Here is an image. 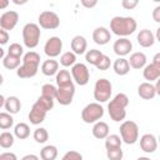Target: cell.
<instances>
[{"label": "cell", "mask_w": 160, "mask_h": 160, "mask_svg": "<svg viewBox=\"0 0 160 160\" xmlns=\"http://www.w3.org/2000/svg\"><path fill=\"white\" fill-rule=\"evenodd\" d=\"M146 55L141 51H136V52H132L130 55V59H129V64H130V68L132 69H144L146 66Z\"/></svg>", "instance_id": "44dd1931"}, {"label": "cell", "mask_w": 160, "mask_h": 160, "mask_svg": "<svg viewBox=\"0 0 160 160\" xmlns=\"http://www.w3.org/2000/svg\"><path fill=\"white\" fill-rule=\"evenodd\" d=\"M71 76L75 80V82L80 86H84L89 82L90 80V72L89 69L85 64L82 62H76L72 68H71Z\"/></svg>", "instance_id": "30bf717a"}, {"label": "cell", "mask_w": 160, "mask_h": 160, "mask_svg": "<svg viewBox=\"0 0 160 160\" xmlns=\"http://www.w3.org/2000/svg\"><path fill=\"white\" fill-rule=\"evenodd\" d=\"M22 64L16 70V75L21 79H30L38 74L39 64H40V55L35 51H28L22 56Z\"/></svg>", "instance_id": "3957f363"}, {"label": "cell", "mask_w": 160, "mask_h": 160, "mask_svg": "<svg viewBox=\"0 0 160 160\" xmlns=\"http://www.w3.org/2000/svg\"><path fill=\"white\" fill-rule=\"evenodd\" d=\"M4 108H5L6 112H9L11 115L12 114H18L20 111V109H21V101H20V99L18 96H9L5 100Z\"/></svg>", "instance_id": "d4e9b609"}, {"label": "cell", "mask_w": 160, "mask_h": 160, "mask_svg": "<svg viewBox=\"0 0 160 160\" xmlns=\"http://www.w3.org/2000/svg\"><path fill=\"white\" fill-rule=\"evenodd\" d=\"M158 142L160 144V135H159V138H158Z\"/></svg>", "instance_id": "db71d44e"}, {"label": "cell", "mask_w": 160, "mask_h": 160, "mask_svg": "<svg viewBox=\"0 0 160 160\" xmlns=\"http://www.w3.org/2000/svg\"><path fill=\"white\" fill-rule=\"evenodd\" d=\"M110 65H111V60H110V58H109L108 55H102L101 59H100V61L98 62V65H96L95 68H96L98 70L104 71V70H108V69L110 68Z\"/></svg>", "instance_id": "f35d334b"}, {"label": "cell", "mask_w": 160, "mask_h": 160, "mask_svg": "<svg viewBox=\"0 0 160 160\" xmlns=\"http://www.w3.org/2000/svg\"><path fill=\"white\" fill-rule=\"evenodd\" d=\"M138 4H139L138 0H122V1H121V6H122L124 9H126V10H131V9L136 8Z\"/></svg>", "instance_id": "60d3db41"}, {"label": "cell", "mask_w": 160, "mask_h": 160, "mask_svg": "<svg viewBox=\"0 0 160 160\" xmlns=\"http://www.w3.org/2000/svg\"><path fill=\"white\" fill-rule=\"evenodd\" d=\"M142 76L145 80H148V82L158 80L160 78V65L156 62L148 64L142 70Z\"/></svg>", "instance_id": "d6986e66"}, {"label": "cell", "mask_w": 160, "mask_h": 160, "mask_svg": "<svg viewBox=\"0 0 160 160\" xmlns=\"http://www.w3.org/2000/svg\"><path fill=\"white\" fill-rule=\"evenodd\" d=\"M136 160H151V159L148 158V156H140V158H138Z\"/></svg>", "instance_id": "f5cc1de1"}, {"label": "cell", "mask_w": 160, "mask_h": 160, "mask_svg": "<svg viewBox=\"0 0 160 160\" xmlns=\"http://www.w3.org/2000/svg\"><path fill=\"white\" fill-rule=\"evenodd\" d=\"M152 19H154V21L160 24V5L154 8V10H152Z\"/></svg>", "instance_id": "ee69618b"}, {"label": "cell", "mask_w": 160, "mask_h": 160, "mask_svg": "<svg viewBox=\"0 0 160 160\" xmlns=\"http://www.w3.org/2000/svg\"><path fill=\"white\" fill-rule=\"evenodd\" d=\"M14 125V118L11 116V114L2 111L0 112V129L1 130H8Z\"/></svg>", "instance_id": "d6a6232c"}, {"label": "cell", "mask_w": 160, "mask_h": 160, "mask_svg": "<svg viewBox=\"0 0 160 160\" xmlns=\"http://www.w3.org/2000/svg\"><path fill=\"white\" fill-rule=\"evenodd\" d=\"M138 28L136 20L131 16H114L110 20V30L112 34L120 36V38H126L135 32Z\"/></svg>", "instance_id": "7a4b0ae2"}, {"label": "cell", "mask_w": 160, "mask_h": 160, "mask_svg": "<svg viewBox=\"0 0 160 160\" xmlns=\"http://www.w3.org/2000/svg\"><path fill=\"white\" fill-rule=\"evenodd\" d=\"M112 50H114V52H115L119 58H124V56L129 55L130 51L132 50V42H131L128 38H119V39L114 42Z\"/></svg>", "instance_id": "5bb4252c"}, {"label": "cell", "mask_w": 160, "mask_h": 160, "mask_svg": "<svg viewBox=\"0 0 160 160\" xmlns=\"http://www.w3.org/2000/svg\"><path fill=\"white\" fill-rule=\"evenodd\" d=\"M158 139L152 134H144L140 138V148L144 152L151 154L158 149Z\"/></svg>", "instance_id": "9a60e30c"}, {"label": "cell", "mask_w": 160, "mask_h": 160, "mask_svg": "<svg viewBox=\"0 0 160 160\" xmlns=\"http://www.w3.org/2000/svg\"><path fill=\"white\" fill-rule=\"evenodd\" d=\"M136 40H138V42H139L140 46H142V48H150L155 42V35L152 34L151 30L142 29V30L139 31V34L136 36Z\"/></svg>", "instance_id": "e0dca14e"}, {"label": "cell", "mask_w": 160, "mask_h": 160, "mask_svg": "<svg viewBox=\"0 0 160 160\" xmlns=\"http://www.w3.org/2000/svg\"><path fill=\"white\" fill-rule=\"evenodd\" d=\"M8 4H9V1H8V0H1V2H0V9L6 8V6H8Z\"/></svg>", "instance_id": "f907efd6"}, {"label": "cell", "mask_w": 160, "mask_h": 160, "mask_svg": "<svg viewBox=\"0 0 160 160\" xmlns=\"http://www.w3.org/2000/svg\"><path fill=\"white\" fill-rule=\"evenodd\" d=\"M14 135L18 139H20V140L28 139L29 135H30V128H29V125L26 122H19V124H16L15 128H14Z\"/></svg>", "instance_id": "4316f807"}, {"label": "cell", "mask_w": 160, "mask_h": 160, "mask_svg": "<svg viewBox=\"0 0 160 160\" xmlns=\"http://www.w3.org/2000/svg\"><path fill=\"white\" fill-rule=\"evenodd\" d=\"M92 40L98 45H105L111 40V32L106 28L99 26L92 31Z\"/></svg>", "instance_id": "2e32d148"}, {"label": "cell", "mask_w": 160, "mask_h": 160, "mask_svg": "<svg viewBox=\"0 0 160 160\" xmlns=\"http://www.w3.org/2000/svg\"><path fill=\"white\" fill-rule=\"evenodd\" d=\"M81 5H82V6H85V8H88V9H91V8H94V6H96V5H98V1H96V0H92V1L82 0V1H81Z\"/></svg>", "instance_id": "f6af8a7d"}, {"label": "cell", "mask_w": 160, "mask_h": 160, "mask_svg": "<svg viewBox=\"0 0 160 160\" xmlns=\"http://www.w3.org/2000/svg\"><path fill=\"white\" fill-rule=\"evenodd\" d=\"M138 95L144 99V100H150V99H154L155 95H156V90H155V85H152L151 82H141L139 86H138Z\"/></svg>", "instance_id": "ac0fdd59"}, {"label": "cell", "mask_w": 160, "mask_h": 160, "mask_svg": "<svg viewBox=\"0 0 160 160\" xmlns=\"http://www.w3.org/2000/svg\"><path fill=\"white\" fill-rule=\"evenodd\" d=\"M106 156L109 160H121L124 156V152H122L121 148L111 149V150H106Z\"/></svg>", "instance_id": "74e56055"}, {"label": "cell", "mask_w": 160, "mask_h": 160, "mask_svg": "<svg viewBox=\"0 0 160 160\" xmlns=\"http://www.w3.org/2000/svg\"><path fill=\"white\" fill-rule=\"evenodd\" d=\"M18 21H19V14L16 11H14V10L5 11L0 16V28L6 31L12 30L16 26Z\"/></svg>", "instance_id": "4fadbf2b"}, {"label": "cell", "mask_w": 160, "mask_h": 160, "mask_svg": "<svg viewBox=\"0 0 160 160\" xmlns=\"http://www.w3.org/2000/svg\"><path fill=\"white\" fill-rule=\"evenodd\" d=\"M38 21H39V26L46 30H54L60 26V18L58 16L56 12L50 10H45L40 12Z\"/></svg>", "instance_id": "9c48e42d"}, {"label": "cell", "mask_w": 160, "mask_h": 160, "mask_svg": "<svg viewBox=\"0 0 160 160\" xmlns=\"http://www.w3.org/2000/svg\"><path fill=\"white\" fill-rule=\"evenodd\" d=\"M120 136L122 142L128 145H132L139 139V126L132 120H126L120 125Z\"/></svg>", "instance_id": "52a82bcc"}, {"label": "cell", "mask_w": 160, "mask_h": 160, "mask_svg": "<svg viewBox=\"0 0 160 160\" xmlns=\"http://www.w3.org/2000/svg\"><path fill=\"white\" fill-rule=\"evenodd\" d=\"M155 40H158L160 42V26L156 29V32H155Z\"/></svg>", "instance_id": "681fc988"}, {"label": "cell", "mask_w": 160, "mask_h": 160, "mask_svg": "<svg viewBox=\"0 0 160 160\" xmlns=\"http://www.w3.org/2000/svg\"><path fill=\"white\" fill-rule=\"evenodd\" d=\"M61 160H62V159H61Z\"/></svg>", "instance_id": "11a10c76"}, {"label": "cell", "mask_w": 160, "mask_h": 160, "mask_svg": "<svg viewBox=\"0 0 160 160\" xmlns=\"http://www.w3.org/2000/svg\"><path fill=\"white\" fill-rule=\"evenodd\" d=\"M9 38H10V36H9V32H8L6 30H2V29H1V30H0V44H1V45H5V44L9 41Z\"/></svg>", "instance_id": "7bdbcfd3"}, {"label": "cell", "mask_w": 160, "mask_h": 160, "mask_svg": "<svg viewBox=\"0 0 160 160\" xmlns=\"http://www.w3.org/2000/svg\"><path fill=\"white\" fill-rule=\"evenodd\" d=\"M0 160H18V156L14 152H1L0 154Z\"/></svg>", "instance_id": "b9f144b4"}, {"label": "cell", "mask_w": 160, "mask_h": 160, "mask_svg": "<svg viewBox=\"0 0 160 160\" xmlns=\"http://www.w3.org/2000/svg\"><path fill=\"white\" fill-rule=\"evenodd\" d=\"M62 160H82V155H81L79 151L69 150V151L65 152V155L62 156Z\"/></svg>", "instance_id": "ab89813d"}, {"label": "cell", "mask_w": 160, "mask_h": 160, "mask_svg": "<svg viewBox=\"0 0 160 160\" xmlns=\"http://www.w3.org/2000/svg\"><path fill=\"white\" fill-rule=\"evenodd\" d=\"M54 108V99L45 98V96H39L38 100L34 102L31 106V110L29 112V120L32 125H40L45 118L48 111H50Z\"/></svg>", "instance_id": "6da1fadb"}, {"label": "cell", "mask_w": 160, "mask_h": 160, "mask_svg": "<svg viewBox=\"0 0 160 160\" xmlns=\"http://www.w3.org/2000/svg\"><path fill=\"white\" fill-rule=\"evenodd\" d=\"M34 140L36 141V142H39V144H44V142H46L48 141V139H49V132H48V130L45 129V128H38V129H35L34 130Z\"/></svg>", "instance_id": "d590c367"}, {"label": "cell", "mask_w": 160, "mask_h": 160, "mask_svg": "<svg viewBox=\"0 0 160 160\" xmlns=\"http://www.w3.org/2000/svg\"><path fill=\"white\" fill-rule=\"evenodd\" d=\"M102 116H104V108L99 102H90L81 111V119L86 124H95Z\"/></svg>", "instance_id": "ba28073f"}, {"label": "cell", "mask_w": 160, "mask_h": 160, "mask_svg": "<svg viewBox=\"0 0 160 160\" xmlns=\"http://www.w3.org/2000/svg\"><path fill=\"white\" fill-rule=\"evenodd\" d=\"M41 36L40 26L35 22H28L22 28V41L24 45L29 49H34L38 46Z\"/></svg>", "instance_id": "5b68a950"}, {"label": "cell", "mask_w": 160, "mask_h": 160, "mask_svg": "<svg viewBox=\"0 0 160 160\" xmlns=\"http://www.w3.org/2000/svg\"><path fill=\"white\" fill-rule=\"evenodd\" d=\"M2 65H4V68H6L9 70H14V69L18 70L20 68V58L6 54L5 58L2 59Z\"/></svg>", "instance_id": "f546056e"}, {"label": "cell", "mask_w": 160, "mask_h": 160, "mask_svg": "<svg viewBox=\"0 0 160 160\" xmlns=\"http://www.w3.org/2000/svg\"><path fill=\"white\" fill-rule=\"evenodd\" d=\"M109 125L105 122V121H98V122H95L94 124V126H92V135H94V138H96V139H100V140H102V139H106L110 134H109Z\"/></svg>", "instance_id": "7402d4cb"}, {"label": "cell", "mask_w": 160, "mask_h": 160, "mask_svg": "<svg viewBox=\"0 0 160 160\" xmlns=\"http://www.w3.org/2000/svg\"><path fill=\"white\" fill-rule=\"evenodd\" d=\"M102 55H104V54H102L100 50L91 49V50H88V51H86V54H85V60H86L88 64L96 66L98 62L100 61V59H101Z\"/></svg>", "instance_id": "83f0119b"}, {"label": "cell", "mask_w": 160, "mask_h": 160, "mask_svg": "<svg viewBox=\"0 0 160 160\" xmlns=\"http://www.w3.org/2000/svg\"><path fill=\"white\" fill-rule=\"evenodd\" d=\"M60 64L64 68H69V66H74L76 64V55L72 51H66L64 54H61L60 56Z\"/></svg>", "instance_id": "1f68e13d"}, {"label": "cell", "mask_w": 160, "mask_h": 160, "mask_svg": "<svg viewBox=\"0 0 160 160\" xmlns=\"http://www.w3.org/2000/svg\"><path fill=\"white\" fill-rule=\"evenodd\" d=\"M70 46H71V51L75 55H81L88 49V41L82 35H76L72 38Z\"/></svg>", "instance_id": "ffe728a7"}, {"label": "cell", "mask_w": 160, "mask_h": 160, "mask_svg": "<svg viewBox=\"0 0 160 160\" xmlns=\"http://www.w3.org/2000/svg\"><path fill=\"white\" fill-rule=\"evenodd\" d=\"M62 50V41L59 36H51L46 40L44 45V52L49 59H54L60 55Z\"/></svg>", "instance_id": "7c38bea8"}, {"label": "cell", "mask_w": 160, "mask_h": 160, "mask_svg": "<svg viewBox=\"0 0 160 160\" xmlns=\"http://www.w3.org/2000/svg\"><path fill=\"white\" fill-rule=\"evenodd\" d=\"M14 145V134L9 131H2L0 134V146L2 149H9Z\"/></svg>", "instance_id": "836d02e7"}, {"label": "cell", "mask_w": 160, "mask_h": 160, "mask_svg": "<svg viewBox=\"0 0 160 160\" xmlns=\"http://www.w3.org/2000/svg\"><path fill=\"white\" fill-rule=\"evenodd\" d=\"M121 144H122L121 136H119V135H116V134H111V135H109V136L105 139V148H106V150L121 148Z\"/></svg>", "instance_id": "f1b7e54d"}, {"label": "cell", "mask_w": 160, "mask_h": 160, "mask_svg": "<svg viewBox=\"0 0 160 160\" xmlns=\"http://www.w3.org/2000/svg\"><path fill=\"white\" fill-rule=\"evenodd\" d=\"M75 95V85L74 82H70L68 85H62V86H58V94H56V101L60 105H70L72 102Z\"/></svg>", "instance_id": "8fae6325"}, {"label": "cell", "mask_w": 160, "mask_h": 160, "mask_svg": "<svg viewBox=\"0 0 160 160\" xmlns=\"http://www.w3.org/2000/svg\"><path fill=\"white\" fill-rule=\"evenodd\" d=\"M41 72L46 76H52L59 72V62L54 59H48L41 64Z\"/></svg>", "instance_id": "603a6c76"}, {"label": "cell", "mask_w": 160, "mask_h": 160, "mask_svg": "<svg viewBox=\"0 0 160 160\" xmlns=\"http://www.w3.org/2000/svg\"><path fill=\"white\" fill-rule=\"evenodd\" d=\"M5 96L4 95H0V108H2L4 105H5Z\"/></svg>", "instance_id": "816d5d0a"}, {"label": "cell", "mask_w": 160, "mask_h": 160, "mask_svg": "<svg viewBox=\"0 0 160 160\" xmlns=\"http://www.w3.org/2000/svg\"><path fill=\"white\" fill-rule=\"evenodd\" d=\"M155 90H156V95L160 96V78L156 80V84H155Z\"/></svg>", "instance_id": "c3c4849f"}, {"label": "cell", "mask_w": 160, "mask_h": 160, "mask_svg": "<svg viewBox=\"0 0 160 160\" xmlns=\"http://www.w3.org/2000/svg\"><path fill=\"white\" fill-rule=\"evenodd\" d=\"M20 160H40V158L38 155H35V154H28V155L22 156Z\"/></svg>", "instance_id": "bcb514c9"}, {"label": "cell", "mask_w": 160, "mask_h": 160, "mask_svg": "<svg viewBox=\"0 0 160 160\" xmlns=\"http://www.w3.org/2000/svg\"><path fill=\"white\" fill-rule=\"evenodd\" d=\"M41 160H55L58 158V148L55 145H45L40 151Z\"/></svg>", "instance_id": "484cf974"}, {"label": "cell", "mask_w": 160, "mask_h": 160, "mask_svg": "<svg viewBox=\"0 0 160 160\" xmlns=\"http://www.w3.org/2000/svg\"><path fill=\"white\" fill-rule=\"evenodd\" d=\"M56 94H58V88L54 86L52 84H44L41 86V95L42 96L56 100Z\"/></svg>", "instance_id": "e575fe53"}, {"label": "cell", "mask_w": 160, "mask_h": 160, "mask_svg": "<svg viewBox=\"0 0 160 160\" xmlns=\"http://www.w3.org/2000/svg\"><path fill=\"white\" fill-rule=\"evenodd\" d=\"M129 105V98L124 92H119L108 104V112L111 120L120 122L126 118V106Z\"/></svg>", "instance_id": "277c9868"}, {"label": "cell", "mask_w": 160, "mask_h": 160, "mask_svg": "<svg viewBox=\"0 0 160 160\" xmlns=\"http://www.w3.org/2000/svg\"><path fill=\"white\" fill-rule=\"evenodd\" d=\"M112 94V84L110 80L101 78L99 80H96L95 85H94V99L96 100V102H106L108 100H110V96Z\"/></svg>", "instance_id": "8992f818"}, {"label": "cell", "mask_w": 160, "mask_h": 160, "mask_svg": "<svg viewBox=\"0 0 160 160\" xmlns=\"http://www.w3.org/2000/svg\"><path fill=\"white\" fill-rule=\"evenodd\" d=\"M152 62H156V64L160 65V52H156V54L154 55V58H152Z\"/></svg>", "instance_id": "7dc6e473"}, {"label": "cell", "mask_w": 160, "mask_h": 160, "mask_svg": "<svg viewBox=\"0 0 160 160\" xmlns=\"http://www.w3.org/2000/svg\"><path fill=\"white\" fill-rule=\"evenodd\" d=\"M112 69L115 71V74L120 75V76H124L126 75L129 71H130V64H129V60L125 59V58H118L114 64H112Z\"/></svg>", "instance_id": "cb8c5ba5"}, {"label": "cell", "mask_w": 160, "mask_h": 160, "mask_svg": "<svg viewBox=\"0 0 160 160\" xmlns=\"http://www.w3.org/2000/svg\"><path fill=\"white\" fill-rule=\"evenodd\" d=\"M8 54L12 55V56H16V58H21L22 54H24V49H22V46L20 44L12 42V44H10V46L8 49Z\"/></svg>", "instance_id": "8d00e7d4"}, {"label": "cell", "mask_w": 160, "mask_h": 160, "mask_svg": "<svg viewBox=\"0 0 160 160\" xmlns=\"http://www.w3.org/2000/svg\"><path fill=\"white\" fill-rule=\"evenodd\" d=\"M71 78H72V76L70 75V72H69L68 70L61 69V70H59V72L56 74L55 80H56L58 86H62V85H68V84L72 82V79H71Z\"/></svg>", "instance_id": "4dcf8cb0"}]
</instances>
